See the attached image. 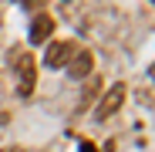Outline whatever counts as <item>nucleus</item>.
Instances as JSON below:
<instances>
[{"label": "nucleus", "instance_id": "f257e3e1", "mask_svg": "<svg viewBox=\"0 0 155 152\" xmlns=\"http://www.w3.org/2000/svg\"><path fill=\"white\" fill-rule=\"evenodd\" d=\"M14 71H17V95H34V85H37V61L31 51H17L14 54Z\"/></svg>", "mask_w": 155, "mask_h": 152}, {"label": "nucleus", "instance_id": "f03ea898", "mask_svg": "<svg viewBox=\"0 0 155 152\" xmlns=\"http://www.w3.org/2000/svg\"><path fill=\"white\" fill-rule=\"evenodd\" d=\"M125 95H128V88H125L121 81H115V85H111V88L105 91V98L98 101V112H94V115H98L101 122H105V118H111V115H115V112L121 108V101H125Z\"/></svg>", "mask_w": 155, "mask_h": 152}, {"label": "nucleus", "instance_id": "7ed1b4c3", "mask_svg": "<svg viewBox=\"0 0 155 152\" xmlns=\"http://www.w3.org/2000/svg\"><path fill=\"white\" fill-rule=\"evenodd\" d=\"M68 74H71V78H88V74H91V68H94V54H91V51L88 47H74V54L68 58Z\"/></svg>", "mask_w": 155, "mask_h": 152}, {"label": "nucleus", "instance_id": "20e7f679", "mask_svg": "<svg viewBox=\"0 0 155 152\" xmlns=\"http://www.w3.org/2000/svg\"><path fill=\"white\" fill-rule=\"evenodd\" d=\"M74 41H58V44H51L47 47V54H44V64L47 68H61V64H68V58L74 54Z\"/></svg>", "mask_w": 155, "mask_h": 152}, {"label": "nucleus", "instance_id": "39448f33", "mask_svg": "<svg viewBox=\"0 0 155 152\" xmlns=\"http://www.w3.org/2000/svg\"><path fill=\"white\" fill-rule=\"evenodd\" d=\"M51 34H54V17L37 14V17H34V24H31V44H44Z\"/></svg>", "mask_w": 155, "mask_h": 152}, {"label": "nucleus", "instance_id": "423d86ee", "mask_svg": "<svg viewBox=\"0 0 155 152\" xmlns=\"http://www.w3.org/2000/svg\"><path fill=\"white\" fill-rule=\"evenodd\" d=\"M81 152H98V149H94L91 142H84V145H81Z\"/></svg>", "mask_w": 155, "mask_h": 152}]
</instances>
